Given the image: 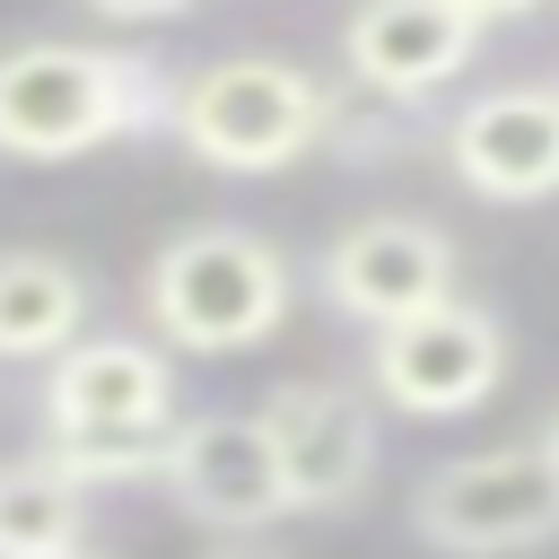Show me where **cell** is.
Segmentation results:
<instances>
[{
	"instance_id": "cell-14",
	"label": "cell",
	"mask_w": 559,
	"mask_h": 559,
	"mask_svg": "<svg viewBox=\"0 0 559 559\" xmlns=\"http://www.w3.org/2000/svg\"><path fill=\"white\" fill-rule=\"evenodd\" d=\"M201 559H288V550H280L271 533H236V542H210Z\"/></svg>"
},
{
	"instance_id": "cell-5",
	"label": "cell",
	"mask_w": 559,
	"mask_h": 559,
	"mask_svg": "<svg viewBox=\"0 0 559 559\" xmlns=\"http://www.w3.org/2000/svg\"><path fill=\"white\" fill-rule=\"evenodd\" d=\"M175 428V367L148 341L79 332L44 367V445L61 454H148Z\"/></svg>"
},
{
	"instance_id": "cell-4",
	"label": "cell",
	"mask_w": 559,
	"mask_h": 559,
	"mask_svg": "<svg viewBox=\"0 0 559 559\" xmlns=\"http://www.w3.org/2000/svg\"><path fill=\"white\" fill-rule=\"evenodd\" d=\"M411 533L437 559H515L542 550L559 533V472L542 463V445H480L437 463L411 489Z\"/></svg>"
},
{
	"instance_id": "cell-12",
	"label": "cell",
	"mask_w": 559,
	"mask_h": 559,
	"mask_svg": "<svg viewBox=\"0 0 559 559\" xmlns=\"http://www.w3.org/2000/svg\"><path fill=\"white\" fill-rule=\"evenodd\" d=\"M87 332V271L35 245H0V358H61Z\"/></svg>"
},
{
	"instance_id": "cell-3",
	"label": "cell",
	"mask_w": 559,
	"mask_h": 559,
	"mask_svg": "<svg viewBox=\"0 0 559 559\" xmlns=\"http://www.w3.org/2000/svg\"><path fill=\"white\" fill-rule=\"evenodd\" d=\"M140 297H148L157 341H175L192 358H236V349H253L288 323L297 280H288V253L271 236L210 218V227H183L148 253Z\"/></svg>"
},
{
	"instance_id": "cell-8",
	"label": "cell",
	"mask_w": 559,
	"mask_h": 559,
	"mask_svg": "<svg viewBox=\"0 0 559 559\" xmlns=\"http://www.w3.org/2000/svg\"><path fill=\"white\" fill-rule=\"evenodd\" d=\"M314 288H323L332 314H349L367 332H393V323L454 297V236L428 227V218H358L323 245Z\"/></svg>"
},
{
	"instance_id": "cell-15",
	"label": "cell",
	"mask_w": 559,
	"mask_h": 559,
	"mask_svg": "<svg viewBox=\"0 0 559 559\" xmlns=\"http://www.w3.org/2000/svg\"><path fill=\"white\" fill-rule=\"evenodd\" d=\"M533 445H542V463L559 472V402H550V419H542V437H533Z\"/></svg>"
},
{
	"instance_id": "cell-2",
	"label": "cell",
	"mask_w": 559,
	"mask_h": 559,
	"mask_svg": "<svg viewBox=\"0 0 559 559\" xmlns=\"http://www.w3.org/2000/svg\"><path fill=\"white\" fill-rule=\"evenodd\" d=\"M166 131L210 175H280L332 140V96L280 52H218L175 79Z\"/></svg>"
},
{
	"instance_id": "cell-16",
	"label": "cell",
	"mask_w": 559,
	"mask_h": 559,
	"mask_svg": "<svg viewBox=\"0 0 559 559\" xmlns=\"http://www.w3.org/2000/svg\"><path fill=\"white\" fill-rule=\"evenodd\" d=\"M70 559H96V550H70Z\"/></svg>"
},
{
	"instance_id": "cell-1",
	"label": "cell",
	"mask_w": 559,
	"mask_h": 559,
	"mask_svg": "<svg viewBox=\"0 0 559 559\" xmlns=\"http://www.w3.org/2000/svg\"><path fill=\"white\" fill-rule=\"evenodd\" d=\"M175 79L140 44H9L0 52V157L70 166L105 140L166 131Z\"/></svg>"
},
{
	"instance_id": "cell-10",
	"label": "cell",
	"mask_w": 559,
	"mask_h": 559,
	"mask_svg": "<svg viewBox=\"0 0 559 559\" xmlns=\"http://www.w3.org/2000/svg\"><path fill=\"white\" fill-rule=\"evenodd\" d=\"M489 26H498V9H480V0H376V9H358L341 26V61H349V79L367 96L419 105L445 79L472 70Z\"/></svg>"
},
{
	"instance_id": "cell-6",
	"label": "cell",
	"mask_w": 559,
	"mask_h": 559,
	"mask_svg": "<svg viewBox=\"0 0 559 559\" xmlns=\"http://www.w3.org/2000/svg\"><path fill=\"white\" fill-rule=\"evenodd\" d=\"M253 428L271 445L288 515H349L358 489L376 480V402L341 376H280L253 402Z\"/></svg>"
},
{
	"instance_id": "cell-7",
	"label": "cell",
	"mask_w": 559,
	"mask_h": 559,
	"mask_svg": "<svg viewBox=\"0 0 559 559\" xmlns=\"http://www.w3.org/2000/svg\"><path fill=\"white\" fill-rule=\"evenodd\" d=\"M507 384V323L480 297H445L393 332H376L367 349V402L402 411V419H463Z\"/></svg>"
},
{
	"instance_id": "cell-9",
	"label": "cell",
	"mask_w": 559,
	"mask_h": 559,
	"mask_svg": "<svg viewBox=\"0 0 559 559\" xmlns=\"http://www.w3.org/2000/svg\"><path fill=\"white\" fill-rule=\"evenodd\" d=\"M157 489H166L192 524H210L218 542H236V533H271V524L288 515L253 411H201V419H175L166 445H157Z\"/></svg>"
},
{
	"instance_id": "cell-11",
	"label": "cell",
	"mask_w": 559,
	"mask_h": 559,
	"mask_svg": "<svg viewBox=\"0 0 559 559\" xmlns=\"http://www.w3.org/2000/svg\"><path fill=\"white\" fill-rule=\"evenodd\" d=\"M445 166L480 201H550L559 192V87H489L454 114Z\"/></svg>"
},
{
	"instance_id": "cell-13",
	"label": "cell",
	"mask_w": 559,
	"mask_h": 559,
	"mask_svg": "<svg viewBox=\"0 0 559 559\" xmlns=\"http://www.w3.org/2000/svg\"><path fill=\"white\" fill-rule=\"evenodd\" d=\"M87 550V489L35 445L0 463V559H70Z\"/></svg>"
}]
</instances>
